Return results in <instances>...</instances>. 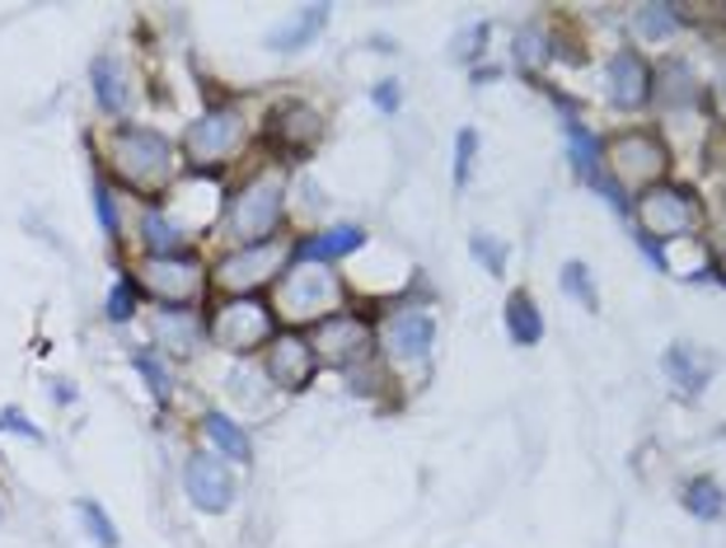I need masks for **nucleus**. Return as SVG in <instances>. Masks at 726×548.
<instances>
[{"mask_svg":"<svg viewBox=\"0 0 726 548\" xmlns=\"http://www.w3.org/2000/svg\"><path fill=\"white\" fill-rule=\"evenodd\" d=\"M108 179L131 188L136 198H155V192L169 188V173H173V146L169 136L150 131V127H117L108 136Z\"/></svg>","mask_w":726,"mask_h":548,"instance_id":"f257e3e1","label":"nucleus"},{"mask_svg":"<svg viewBox=\"0 0 726 548\" xmlns=\"http://www.w3.org/2000/svg\"><path fill=\"white\" fill-rule=\"evenodd\" d=\"M282 217H286V173L263 169L230 198L225 230H230V240H240V249L244 244H267V240H277Z\"/></svg>","mask_w":726,"mask_h":548,"instance_id":"f03ea898","label":"nucleus"},{"mask_svg":"<svg viewBox=\"0 0 726 548\" xmlns=\"http://www.w3.org/2000/svg\"><path fill=\"white\" fill-rule=\"evenodd\" d=\"M338 296H343V286L333 277L328 263L291 259L272 309H277V319H286V324H319L328 315H338Z\"/></svg>","mask_w":726,"mask_h":548,"instance_id":"7ed1b4c3","label":"nucleus"},{"mask_svg":"<svg viewBox=\"0 0 726 548\" xmlns=\"http://www.w3.org/2000/svg\"><path fill=\"white\" fill-rule=\"evenodd\" d=\"M207 338L234 357H249L277 338V309L263 296H221L207 315Z\"/></svg>","mask_w":726,"mask_h":548,"instance_id":"20e7f679","label":"nucleus"},{"mask_svg":"<svg viewBox=\"0 0 726 548\" xmlns=\"http://www.w3.org/2000/svg\"><path fill=\"white\" fill-rule=\"evenodd\" d=\"M136 286H141L155 305L188 309L211 286V267L198 253H150L141 272H136Z\"/></svg>","mask_w":726,"mask_h":548,"instance_id":"39448f33","label":"nucleus"},{"mask_svg":"<svg viewBox=\"0 0 726 548\" xmlns=\"http://www.w3.org/2000/svg\"><path fill=\"white\" fill-rule=\"evenodd\" d=\"M604 169H610L614 188H656L665 179V169H671V150H665V141L656 131H623L614 136L610 146H604Z\"/></svg>","mask_w":726,"mask_h":548,"instance_id":"423d86ee","label":"nucleus"},{"mask_svg":"<svg viewBox=\"0 0 726 548\" xmlns=\"http://www.w3.org/2000/svg\"><path fill=\"white\" fill-rule=\"evenodd\" d=\"M244 141H249L244 113L215 104V108H207L198 123L183 131V155H188V160L198 165V169H221V165H230L234 155L244 150Z\"/></svg>","mask_w":726,"mask_h":548,"instance_id":"0eeeda50","label":"nucleus"},{"mask_svg":"<svg viewBox=\"0 0 726 548\" xmlns=\"http://www.w3.org/2000/svg\"><path fill=\"white\" fill-rule=\"evenodd\" d=\"M286 263H291V244H282V240L244 244V249L225 253V259L211 267V286L225 291V296H253L259 286L277 282Z\"/></svg>","mask_w":726,"mask_h":548,"instance_id":"6e6552de","label":"nucleus"},{"mask_svg":"<svg viewBox=\"0 0 726 548\" xmlns=\"http://www.w3.org/2000/svg\"><path fill=\"white\" fill-rule=\"evenodd\" d=\"M305 338L314 347V357H319V366L351 370V366H361L370 357V347H376V328H370L366 315H357V309H338V315L314 324Z\"/></svg>","mask_w":726,"mask_h":548,"instance_id":"1a4fd4ad","label":"nucleus"},{"mask_svg":"<svg viewBox=\"0 0 726 548\" xmlns=\"http://www.w3.org/2000/svg\"><path fill=\"white\" fill-rule=\"evenodd\" d=\"M633 217L642 225L646 240H684V234H694L698 225V198L690 188H680V183H656V188H646L638 192V202H633Z\"/></svg>","mask_w":726,"mask_h":548,"instance_id":"9d476101","label":"nucleus"},{"mask_svg":"<svg viewBox=\"0 0 726 548\" xmlns=\"http://www.w3.org/2000/svg\"><path fill=\"white\" fill-rule=\"evenodd\" d=\"M376 342H380L389 366H399V370L427 366L431 342H436V324H431V315H422V309H394V315L380 324Z\"/></svg>","mask_w":726,"mask_h":548,"instance_id":"9b49d317","label":"nucleus"},{"mask_svg":"<svg viewBox=\"0 0 726 548\" xmlns=\"http://www.w3.org/2000/svg\"><path fill=\"white\" fill-rule=\"evenodd\" d=\"M267 380L282 389V394H301V389L314 380V370H319V357H314V347L305 333H277L267 347H263V361Z\"/></svg>","mask_w":726,"mask_h":548,"instance_id":"f8f14e48","label":"nucleus"},{"mask_svg":"<svg viewBox=\"0 0 726 548\" xmlns=\"http://www.w3.org/2000/svg\"><path fill=\"white\" fill-rule=\"evenodd\" d=\"M324 113L314 108V104H301V99H286L267 113V146H277L282 155H309L314 146L324 141Z\"/></svg>","mask_w":726,"mask_h":548,"instance_id":"ddd939ff","label":"nucleus"},{"mask_svg":"<svg viewBox=\"0 0 726 548\" xmlns=\"http://www.w3.org/2000/svg\"><path fill=\"white\" fill-rule=\"evenodd\" d=\"M183 493L207 516L225 512V506L234 502V474H230V464L215 455V450H198V455H188V464H183Z\"/></svg>","mask_w":726,"mask_h":548,"instance_id":"4468645a","label":"nucleus"},{"mask_svg":"<svg viewBox=\"0 0 726 548\" xmlns=\"http://www.w3.org/2000/svg\"><path fill=\"white\" fill-rule=\"evenodd\" d=\"M567 155H572V165H577V173L586 183H591L604 202H614L619 211H628V198L614 188V179H610V169H604V146L596 141L591 131H586L577 117H567Z\"/></svg>","mask_w":726,"mask_h":548,"instance_id":"2eb2a0df","label":"nucleus"},{"mask_svg":"<svg viewBox=\"0 0 726 548\" xmlns=\"http://www.w3.org/2000/svg\"><path fill=\"white\" fill-rule=\"evenodd\" d=\"M604 89H610L614 108H642L652 99V66L633 48H619L610 56V71H604Z\"/></svg>","mask_w":726,"mask_h":548,"instance_id":"dca6fc26","label":"nucleus"},{"mask_svg":"<svg viewBox=\"0 0 726 548\" xmlns=\"http://www.w3.org/2000/svg\"><path fill=\"white\" fill-rule=\"evenodd\" d=\"M661 366H665V380H671L684 399H698L713 380V351H703L694 342H671Z\"/></svg>","mask_w":726,"mask_h":548,"instance_id":"f3484780","label":"nucleus"},{"mask_svg":"<svg viewBox=\"0 0 726 548\" xmlns=\"http://www.w3.org/2000/svg\"><path fill=\"white\" fill-rule=\"evenodd\" d=\"M225 389H230V399L240 403L249 418H259V422H263V418L277 413V394H282V389L267 380V370H263V366H249V361H244V366H234V370H230V380H225Z\"/></svg>","mask_w":726,"mask_h":548,"instance_id":"a211bd4d","label":"nucleus"},{"mask_svg":"<svg viewBox=\"0 0 726 548\" xmlns=\"http://www.w3.org/2000/svg\"><path fill=\"white\" fill-rule=\"evenodd\" d=\"M328 6H305L296 19H286V24H277L267 33V48L272 52H305L309 43H319V33L328 29Z\"/></svg>","mask_w":726,"mask_h":548,"instance_id":"6ab92c4d","label":"nucleus"},{"mask_svg":"<svg viewBox=\"0 0 726 548\" xmlns=\"http://www.w3.org/2000/svg\"><path fill=\"white\" fill-rule=\"evenodd\" d=\"M90 85H94V99H99V108H104L108 117L127 113L131 89H127V71H123V62H117V56H94Z\"/></svg>","mask_w":726,"mask_h":548,"instance_id":"aec40b11","label":"nucleus"},{"mask_svg":"<svg viewBox=\"0 0 726 548\" xmlns=\"http://www.w3.org/2000/svg\"><path fill=\"white\" fill-rule=\"evenodd\" d=\"M652 94L665 108H690L698 99V81L684 62H665L661 71H652Z\"/></svg>","mask_w":726,"mask_h":548,"instance_id":"412c9836","label":"nucleus"},{"mask_svg":"<svg viewBox=\"0 0 726 548\" xmlns=\"http://www.w3.org/2000/svg\"><path fill=\"white\" fill-rule=\"evenodd\" d=\"M202 436L215 445V455H221V460H234V464H249L253 460V445L244 436V426L230 422L225 413H207L202 418Z\"/></svg>","mask_w":726,"mask_h":548,"instance_id":"4be33fe9","label":"nucleus"},{"mask_svg":"<svg viewBox=\"0 0 726 548\" xmlns=\"http://www.w3.org/2000/svg\"><path fill=\"white\" fill-rule=\"evenodd\" d=\"M155 333H160V342L169 347V351H179V357H188L192 347H198V319L188 315V309H155Z\"/></svg>","mask_w":726,"mask_h":548,"instance_id":"5701e85b","label":"nucleus"},{"mask_svg":"<svg viewBox=\"0 0 726 548\" xmlns=\"http://www.w3.org/2000/svg\"><path fill=\"white\" fill-rule=\"evenodd\" d=\"M506 328H512V342H520V347H535L544 338V315L525 291H516V296L506 301Z\"/></svg>","mask_w":726,"mask_h":548,"instance_id":"b1692460","label":"nucleus"},{"mask_svg":"<svg viewBox=\"0 0 726 548\" xmlns=\"http://www.w3.org/2000/svg\"><path fill=\"white\" fill-rule=\"evenodd\" d=\"M684 512L698 516V520H717L726 512L722 487L713 478H690V487H684Z\"/></svg>","mask_w":726,"mask_h":548,"instance_id":"393cba45","label":"nucleus"},{"mask_svg":"<svg viewBox=\"0 0 726 548\" xmlns=\"http://www.w3.org/2000/svg\"><path fill=\"white\" fill-rule=\"evenodd\" d=\"M141 240H146L150 253H179L183 225H173L169 217H160V211H146V217H141Z\"/></svg>","mask_w":726,"mask_h":548,"instance_id":"a878e982","label":"nucleus"},{"mask_svg":"<svg viewBox=\"0 0 726 548\" xmlns=\"http://www.w3.org/2000/svg\"><path fill=\"white\" fill-rule=\"evenodd\" d=\"M136 376H141L146 380V389H150V394L155 399H160V403H169V394H173V376H169V366L160 361V357H155V351H136Z\"/></svg>","mask_w":726,"mask_h":548,"instance_id":"bb28decb","label":"nucleus"},{"mask_svg":"<svg viewBox=\"0 0 726 548\" xmlns=\"http://www.w3.org/2000/svg\"><path fill=\"white\" fill-rule=\"evenodd\" d=\"M680 6H642L638 10V33L642 38H652V43H656V38H671L675 33V24H680Z\"/></svg>","mask_w":726,"mask_h":548,"instance_id":"cd10ccee","label":"nucleus"},{"mask_svg":"<svg viewBox=\"0 0 726 548\" xmlns=\"http://www.w3.org/2000/svg\"><path fill=\"white\" fill-rule=\"evenodd\" d=\"M512 48H516V62L520 66H544L548 56H554V38H548L544 29H520Z\"/></svg>","mask_w":726,"mask_h":548,"instance_id":"c85d7f7f","label":"nucleus"},{"mask_svg":"<svg viewBox=\"0 0 726 548\" xmlns=\"http://www.w3.org/2000/svg\"><path fill=\"white\" fill-rule=\"evenodd\" d=\"M136 291H141V286H136V277H123V282H117V286L108 291L104 315H108L113 324H127V319L136 315V305H141V296H136Z\"/></svg>","mask_w":726,"mask_h":548,"instance_id":"c756f323","label":"nucleus"},{"mask_svg":"<svg viewBox=\"0 0 726 548\" xmlns=\"http://www.w3.org/2000/svg\"><path fill=\"white\" fill-rule=\"evenodd\" d=\"M562 291L572 296L577 305H586V309H596L600 301H596V277L586 272V263H567L562 267Z\"/></svg>","mask_w":726,"mask_h":548,"instance_id":"7c9ffc66","label":"nucleus"},{"mask_svg":"<svg viewBox=\"0 0 726 548\" xmlns=\"http://www.w3.org/2000/svg\"><path fill=\"white\" fill-rule=\"evenodd\" d=\"M81 520H85V530H90V539L94 544H104V548H117V530H113V520H108V512L94 497H85L81 502Z\"/></svg>","mask_w":726,"mask_h":548,"instance_id":"2f4dec72","label":"nucleus"},{"mask_svg":"<svg viewBox=\"0 0 726 548\" xmlns=\"http://www.w3.org/2000/svg\"><path fill=\"white\" fill-rule=\"evenodd\" d=\"M469 249H474V259L487 267V272H493V277H502V272H506V244L502 240H493V234H474V240H469Z\"/></svg>","mask_w":726,"mask_h":548,"instance_id":"473e14b6","label":"nucleus"},{"mask_svg":"<svg viewBox=\"0 0 726 548\" xmlns=\"http://www.w3.org/2000/svg\"><path fill=\"white\" fill-rule=\"evenodd\" d=\"M474 150H478V131L464 127V131L455 136V188L469 183V169H474Z\"/></svg>","mask_w":726,"mask_h":548,"instance_id":"72a5a7b5","label":"nucleus"},{"mask_svg":"<svg viewBox=\"0 0 726 548\" xmlns=\"http://www.w3.org/2000/svg\"><path fill=\"white\" fill-rule=\"evenodd\" d=\"M94 211H99V225H104L108 240H117V202H113L108 179H94Z\"/></svg>","mask_w":726,"mask_h":548,"instance_id":"f704fd0d","label":"nucleus"},{"mask_svg":"<svg viewBox=\"0 0 726 548\" xmlns=\"http://www.w3.org/2000/svg\"><path fill=\"white\" fill-rule=\"evenodd\" d=\"M0 432H14V436H24V441H33V445H43V426L29 422L24 413H14V408H6V413H0Z\"/></svg>","mask_w":726,"mask_h":548,"instance_id":"c9c22d12","label":"nucleus"},{"mask_svg":"<svg viewBox=\"0 0 726 548\" xmlns=\"http://www.w3.org/2000/svg\"><path fill=\"white\" fill-rule=\"evenodd\" d=\"M487 48V24H478V29H464L460 38H455V56L460 62H474V56Z\"/></svg>","mask_w":726,"mask_h":548,"instance_id":"e433bc0d","label":"nucleus"},{"mask_svg":"<svg viewBox=\"0 0 726 548\" xmlns=\"http://www.w3.org/2000/svg\"><path fill=\"white\" fill-rule=\"evenodd\" d=\"M376 104H380L385 113H394V108H399V81H380V85H376Z\"/></svg>","mask_w":726,"mask_h":548,"instance_id":"4c0bfd02","label":"nucleus"},{"mask_svg":"<svg viewBox=\"0 0 726 548\" xmlns=\"http://www.w3.org/2000/svg\"><path fill=\"white\" fill-rule=\"evenodd\" d=\"M717 282H722V286H726V249H722V253H717Z\"/></svg>","mask_w":726,"mask_h":548,"instance_id":"58836bf2","label":"nucleus"}]
</instances>
